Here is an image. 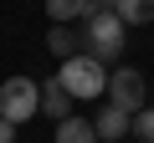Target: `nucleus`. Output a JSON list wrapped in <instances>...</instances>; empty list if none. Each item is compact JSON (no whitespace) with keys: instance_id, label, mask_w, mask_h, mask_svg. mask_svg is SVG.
Masks as SVG:
<instances>
[{"instance_id":"20e7f679","label":"nucleus","mask_w":154,"mask_h":143,"mask_svg":"<svg viewBox=\"0 0 154 143\" xmlns=\"http://www.w3.org/2000/svg\"><path fill=\"white\" fill-rule=\"evenodd\" d=\"M144 77L134 66H113V77H108V102H118V107H128V112H139L144 107Z\"/></svg>"},{"instance_id":"f8f14e48","label":"nucleus","mask_w":154,"mask_h":143,"mask_svg":"<svg viewBox=\"0 0 154 143\" xmlns=\"http://www.w3.org/2000/svg\"><path fill=\"white\" fill-rule=\"evenodd\" d=\"M0 143H16V123H11L5 112H0Z\"/></svg>"},{"instance_id":"7ed1b4c3","label":"nucleus","mask_w":154,"mask_h":143,"mask_svg":"<svg viewBox=\"0 0 154 143\" xmlns=\"http://www.w3.org/2000/svg\"><path fill=\"white\" fill-rule=\"evenodd\" d=\"M0 112H5L11 123H26L41 112V87L31 77H5L0 82Z\"/></svg>"},{"instance_id":"39448f33","label":"nucleus","mask_w":154,"mask_h":143,"mask_svg":"<svg viewBox=\"0 0 154 143\" xmlns=\"http://www.w3.org/2000/svg\"><path fill=\"white\" fill-rule=\"evenodd\" d=\"M93 123H98V138H103V143H118L123 133H134V112H128V107H118V102L98 107V118H93Z\"/></svg>"},{"instance_id":"1a4fd4ad","label":"nucleus","mask_w":154,"mask_h":143,"mask_svg":"<svg viewBox=\"0 0 154 143\" xmlns=\"http://www.w3.org/2000/svg\"><path fill=\"white\" fill-rule=\"evenodd\" d=\"M46 46H51V56H62V61H67V56L82 51V36H77L72 26H62V21H57V26H51V36H46Z\"/></svg>"},{"instance_id":"0eeeda50","label":"nucleus","mask_w":154,"mask_h":143,"mask_svg":"<svg viewBox=\"0 0 154 143\" xmlns=\"http://www.w3.org/2000/svg\"><path fill=\"white\" fill-rule=\"evenodd\" d=\"M93 10H103L98 0H46V16H51V21H62V26H72V21H88Z\"/></svg>"},{"instance_id":"9d476101","label":"nucleus","mask_w":154,"mask_h":143,"mask_svg":"<svg viewBox=\"0 0 154 143\" xmlns=\"http://www.w3.org/2000/svg\"><path fill=\"white\" fill-rule=\"evenodd\" d=\"M128 26H149L154 21V0H118V5H113Z\"/></svg>"},{"instance_id":"9b49d317","label":"nucleus","mask_w":154,"mask_h":143,"mask_svg":"<svg viewBox=\"0 0 154 143\" xmlns=\"http://www.w3.org/2000/svg\"><path fill=\"white\" fill-rule=\"evenodd\" d=\"M134 138L154 143V107H139V112H134Z\"/></svg>"},{"instance_id":"ddd939ff","label":"nucleus","mask_w":154,"mask_h":143,"mask_svg":"<svg viewBox=\"0 0 154 143\" xmlns=\"http://www.w3.org/2000/svg\"><path fill=\"white\" fill-rule=\"evenodd\" d=\"M98 5H103V10H113V5H118V0H98Z\"/></svg>"},{"instance_id":"f03ea898","label":"nucleus","mask_w":154,"mask_h":143,"mask_svg":"<svg viewBox=\"0 0 154 143\" xmlns=\"http://www.w3.org/2000/svg\"><path fill=\"white\" fill-rule=\"evenodd\" d=\"M123 16L118 10H93L82 21V51H93L98 61H118L123 56Z\"/></svg>"},{"instance_id":"423d86ee","label":"nucleus","mask_w":154,"mask_h":143,"mask_svg":"<svg viewBox=\"0 0 154 143\" xmlns=\"http://www.w3.org/2000/svg\"><path fill=\"white\" fill-rule=\"evenodd\" d=\"M72 102H77V97L67 92L62 77H46V82H41V112H46V118H57V123L72 118Z\"/></svg>"},{"instance_id":"6e6552de","label":"nucleus","mask_w":154,"mask_h":143,"mask_svg":"<svg viewBox=\"0 0 154 143\" xmlns=\"http://www.w3.org/2000/svg\"><path fill=\"white\" fill-rule=\"evenodd\" d=\"M57 143H103V138H98V123H88V118L72 112V118L57 123Z\"/></svg>"},{"instance_id":"f257e3e1","label":"nucleus","mask_w":154,"mask_h":143,"mask_svg":"<svg viewBox=\"0 0 154 143\" xmlns=\"http://www.w3.org/2000/svg\"><path fill=\"white\" fill-rule=\"evenodd\" d=\"M57 77L67 82V92L77 97V102H93V97H103L108 92V61H98L93 51H77V56H67L62 66H57Z\"/></svg>"}]
</instances>
